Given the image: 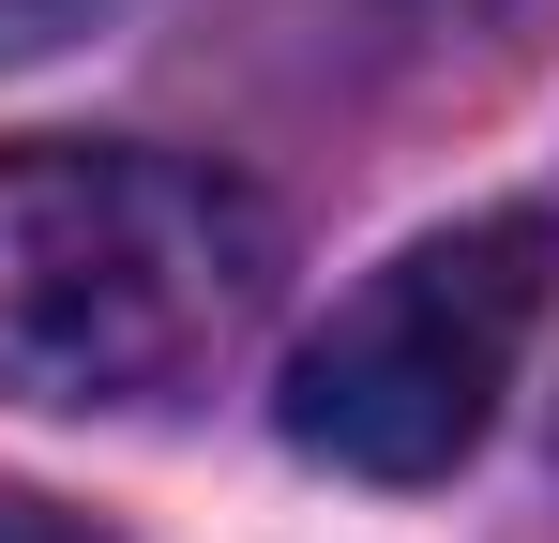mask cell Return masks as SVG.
<instances>
[{
  "label": "cell",
  "mask_w": 559,
  "mask_h": 543,
  "mask_svg": "<svg viewBox=\"0 0 559 543\" xmlns=\"http://www.w3.org/2000/svg\"><path fill=\"white\" fill-rule=\"evenodd\" d=\"M258 181L136 152V136H15L0 152V393L15 408H167L273 302Z\"/></svg>",
  "instance_id": "cell-1"
},
{
  "label": "cell",
  "mask_w": 559,
  "mask_h": 543,
  "mask_svg": "<svg viewBox=\"0 0 559 543\" xmlns=\"http://www.w3.org/2000/svg\"><path fill=\"white\" fill-rule=\"evenodd\" d=\"M559 302V227L545 212H468L439 242L378 257L287 362V438L348 483H439L484 452L514 362Z\"/></svg>",
  "instance_id": "cell-2"
},
{
  "label": "cell",
  "mask_w": 559,
  "mask_h": 543,
  "mask_svg": "<svg viewBox=\"0 0 559 543\" xmlns=\"http://www.w3.org/2000/svg\"><path fill=\"white\" fill-rule=\"evenodd\" d=\"M364 15V46H393V61H454V46H514L545 0H348Z\"/></svg>",
  "instance_id": "cell-3"
},
{
  "label": "cell",
  "mask_w": 559,
  "mask_h": 543,
  "mask_svg": "<svg viewBox=\"0 0 559 543\" xmlns=\"http://www.w3.org/2000/svg\"><path fill=\"white\" fill-rule=\"evenodd\" d=\"M106 15H121V0H0V61H46V46H76Z\"/></svg>",
  "instance_id": "cell-4"
},
{
  "label": "cell",
  "mask_w": 559,
  "mask_h": 543,
  "mask_svg": "<svg viewBox=\"0 0 559 543\" xmlns=\"http://www.w3.org/2000/svg\"><path fill=\"white\" fill-rule=\"evenodd\" d=\"M0 543H106V529H76L61 498H0Z\"/></svg>",
  "instance_id": "cell-5"
}]
</instances>
